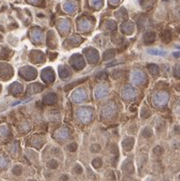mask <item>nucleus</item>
Listing matches in <instances>:
<instances>
[{
  "label": "nucleus",
  "mask_w": 180,
  "mask_h": 181,
  "mask_svg": "<svg viewBox=\"0 0 180 181\" xmlns=\"http://www.w3.org/2000/svg\"><path fill=\"white\" fill-rule=\"evenodd\" d=\"M108 93V87L106 85H99L95 89V97L96 98H102L106 96Z\"/></svg>",
  "instance_id": "nucleus-6"
},
{
  "label": "nucleus",
  "mask_w": 180,
  "mask_h": 181,
  "mask_svg": "<svg viewBox=\"0 0 180 181\" xmlns=\"http://www.w3.org/2000/svg\"><path fill=\"white\" fill-rule=\"evenodd\" d=\"M110 1H111V3H116L118 0H110Z\"/></svg>",
  "instance_id": "nucleus-19"
},
{
  "label": "nucleus",
  "mask_w": 180,
  "mask_h": 181,
  "mask_svg": "<svg viewBox=\"0 0 180 181\" xmlns=\"http://www.w3.org/2000/svg\"><path fill=\"white\" fill-rule=\"evenodd\" d=\"M145 80V74L141 70H134L131 73V81L134 84H140Z\"/></svg>",
  "instance_id": "nucleus-2"
},
{
  "label": "nucleus",
  "mask_w": 180,
  "mask_h": 181,
  "mask_svg": "<svg viewBox=\"0 0 180 181\" xmlns=\"http://www.w3.org/2000/svg\"><path fill=\"white\" fill-rule=\"evenodd\" d=\"M56 136L58 137L59 139H66L68 137V131H67V130H65V129L59 130V131L56 133Z\"/></svg>",
  "instance_id": "nucleus-9"
},
{
  "label": "nucleus",
  "mask_w": 180,
  "mask_h": 181,
  "mask_svg": "<svg viewBox=\"0 0 180 181\" xmlns=\"http://www.w3.org/2000/svg\"><path fill=\"white\" fill-rule=\"evenodd\" d=\"M73 172L75 174H81V173L83 172V168H82V166L80 164L76 163L73 166Z\"/></svg>",
  "instance_id": "nucleus-11"
},
{
  "label": "nucleus",
  "mask_w": 180,
  "mask_h": 181,
  "mask_svg": "<svg viewBox=\"0 0 180 181\" xmlns=\"http://www.w3.org/2000/svg\"><path fill=\"white\" fill-rule=\"evenodd\" d=\"M179 179H180V175H179Z\"/></svg>",
  "instance_id": "nucleus-20"
},
{
  "label": "nucleus",
  "mask_w": 180,
  "mask_h": 181,
  "mask_svg": "<svg viewBox=\"0 0 180 181\" xmlns=\"http://www.w3.org/2000/svg\"><path fill=\"white\" fill-rule=\"evenodd\" d=\"M122 95H123V97L126 99H132L136 96V90L134 88L130 87V86H126L123 89Z\"/></svg>",
  "instance_id": "nucleus-5"
},
{
  "label": "nucleus",
  "mask_w": 180,
  "mask_h": 181,
  "mask_svg": "<svg viewBox=\"0 0 180 181\" xmlns=\"http://www.w3.org/2000/svg\"><path fill=\"white\" fill-rule=\"evenodd\" d=\"M13 173L15 175H20L22 173V167L20 165H16L15 167L13 168Z\"/></svg>",
  "instance_id": "nucleus-14"
},
{
  "label": "nucleus",
  "mask_w": 180,
  "mask_h": 181,
  "mask_svg": "<svg viewBox=\"0 0 180 181\" xmlns=\"http://www.w3.org/2000/svg\"><path fill=\"white\" fill-rule=\"evenodd\" d=\"M92 164H93V166H94V167L99 168V167H101V165H102V161H101V159H100V158H95L94 160H93Z\"/></svg>",
  "instance_id": "nucleus-13"
},
{
  "label": "nucleus",
  "mask_w": 180,
  "mask_h": 181,
  "mask_svg": "<svg viewBox=\"0 0 180 181\" xmlns=\"http://www.w3.org/2000/svg\"><path fill=\"white\" fill-rule=\"evenodd\" d=\"M7 166V159L3 156H0V168H5Z\"/></svg>",
  "instance_id": "nucleus-15"
},
{
  "label": "nucleus",
  "mask_w": 180,
  "mask_h": 181,
  "mask_svg": "<svg viewBox=\"0 0 180 181\" xmlns=\"http://www.w3.org/2000/svg\"><path fill=\"white\" fill-rule=\"evenodd\" d=\"M77 116L80 119V121L82 122H88L91 119V111H89L88 109H79L77 112Z\"/></svg>",
  "instance_id": "nucleus-3"
},
{
  "label": "nucleus",
  "mask_w": 180,
  "mask_h": 181,
  "mask_svg": "<svg viewBox=\"0 0 180 181\" xmlns=\"http://www.w3.org/2000/svg\"><path fill=\"white\" fill-rule=\"evenodd\" d=\"M168 94L166 92H157L153 95V102L156 106H164L168 102Z\"/></svg>",
  "instance_id": "nucleus-1"
},
{
  "label": "nucleus",
  "mask_w": 180,
  "mask_h": 181,
  "mask_svg": "<svg viewBox=\"0 0 180 181\" xmlns=\"http://www.w3.org/2000/svg\"><path fill=\"white\" fill-rule=\"evenodd\" d=\"M173 55L176 56V57H178V56H180V52H178V53H174Z\"/></svg>",
  "instance_id": "nucleus-18"
},
{
  "label": "nucleus",
  "mask_w": 180,
  "mask_h": 181,
  "mask_svg": "<svg viewBox=\"0 0 180 181\" xmlns=\"http://www.w3.org/2000/svg\"><path fill=\"white\" fill-rule=\"evenodd\" d=\"M64 8H65L66 11H68V12H71V11H73L75 7L73 6V4H71L70 2H68V3H66V4H65V6H64Z\"/></svg>",
  "instance_id": "nucleus-16"
},
{
  "label": "nucleus",
  "mask_w": 180,
  "mask_h": 181,
  "mask_svg": "<svg viewBox=\"0 0 180 181\" xmlns=\"http://www.w3.org/2000/svg\"><path fill=\"white\" fill-rule=\"evenodd\" d=\"M47 166H48V168L52 169V170L56 169L57 167H58V161L55 160V159H51V160L48 161Z\"/></svg>",
  "instance_id": "nucleus-10"
},
{
  "label": "nucleus",
  "mask_w": 180,
  "mask_h": 181,
  "mask_svg": "<svg viewBox=\"0 0 180 181\" xmlns=\"http://www.w3.org/2000/svg\"><path fill=\"white\" fill-rule=\"evenodd\" d=\"M115 111H116V106L114 103H109L104 107L103 109V115L105 117H111L112 115H114Z\"/></svg>",
  "instance_id": "nucleus-4"
},
{
  "label": "nucleus",
  "mask_w": 180,
  "mask_h": 181,
  "mask_svg": "<svg viewBox=\"0 0 180 181\" xmlns=\"http://www.w3.org/2000/svg\"><path fill=\"white\" fill-rule=\"evenodd\" d=\"M72 97H73V100H75L76 102H80V101L84 100L86 98V92L84 91V90L79 89L73 94V96Z\"/></svg>",
  "instance_id": "nucleus-7"
},
{
  "label": "nucleus",
  "mask_w": 180,
  "mask_h": 181,
  "mask_svg": "<svg viewBox=\"0 0 180 181\" xmlns=\"http://www.w3.org/2000/svg\"><path fill=\"white\" fill-rule=\"evenodd\" d=\"M147 52L151 54V55H159V56H164L167 54L165 50H161V49H148Z\"/></svg>",
  "instance_id": "nucleus-8"
},
{
  "label": "nucleus",
  "mask_w": 180,
  "mask_h": 181,
  "mask_svg": "<svg viewBox=\"0 0 180 181\" xmlns=\"http://www.w3.org/2000/svg\"><path fill=\"white\" fill-rule=\"evenodd\" d=\"M90 150H91L93 153H98V152L101 150V146L99 145V144H93L90 148Z\"/></svg>",
  "instance_id": "nucleus-12"
},
{
  "label": "nucleus",
  "mask_w": 180,
  "mask_h": 181,
  "mask_svg": "<svg viewBox=\"0 0 180 181\" xmlns=\"http://www.w3.org/2000/svg\"><path fill=\"white\" fill-rule=\"evenodd\" d=\"M33 38L35 39V40H37V41H39L40 39L42 38V35H41V33L39 31H35V35H34V33H33Z\"/></svg>",
  "instance_id": "nucleus-17"
}]
</instances>
